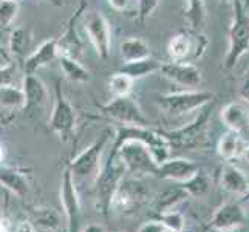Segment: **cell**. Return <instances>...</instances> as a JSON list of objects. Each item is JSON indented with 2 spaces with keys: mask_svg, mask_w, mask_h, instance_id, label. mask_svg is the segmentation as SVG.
I'll use <instances>...</instances> for the list:
<instances>
[{
  "mask_svg": "<svg viewBox=\"0 0 249 232\" xmlns=\"http://www.w3.org/2000/svg\"><path fill=\"white\" fill-rule=\"evenodd\" d=\"M127 140L141 141L150 150L157 164H161L167 158H170L172 147L164 132H158L149 125H118L113 145H118Z\"/></svg>",
  "mask_w": 249,
  "mask_h": 232,
  "instance_id": "7a4b0ae2",
  "label": "cell"
},
{
  "mask_svg": "<svg viewBox=\"0 0 249 232\" xmlns=\"http://www.w3.org/2000/svg\"><path fill=\"white\" fill-rule=\"evenodd\" d=\"M30 217L34 226H39L47 231H57L62 223V217L59 211L54 208H50V206L30 208Z\"/></svg>",
  "mask_w": 249,
  "mask_h": 232,
  "instance_id": "d4e9b609",
  "label": "cell"
},
{
  "mask_svg": "<svg viewBox=\"0 0 249 232\" xmlns=\"http://www.w3.org/2000/svg\"><path fill=\"white\" fill-rule=\"evenodd\" d=\"M234 16L229 28V47L225 57L226 70H232L249 51V14L242 0H232Z\"/></svg>",
  "mask_w": 249,
  "mask_h": 232,
  "instance_id": "277c9868",
  "label": "cell"
},
{
  "mask_svg": "<svg viewBox=\"0 0 249 232\" xmlns=\"http://www.w3.org/2000/svg\"><path fill=\"white\" fill-rule=\"evenodd\" d=\"M179 184H181L186 189L189 195H191V196H196V198L208 194L209 192V187H211L208 177H206L204 172L200 170V169L196 170V174L191 179H187V181L179 183Z\"/></svg>",
  "mask_w": 249,
  "mask_h": 232,
  "instance_id": "4dcf8cb0",
  "label": "cell"
},
{
  "mask_svg": "<svg viewBox=\"0 0 249 232\" xmlns=\"http://www.w3.org/2000/svg\"><path fill=\"white\" fill-rule=\"evenodd\" d=\"M22 91L25 98V104L22 111L27 115H33L34 111L40 110L48 101V91L45 84L36 74H23Z\"/></svg>",
  "mask_w": 249,
  "mask_h": 232,
  "instance_id": "9a60e30c",
  "label": "cell"
},
{
  "mask_svg": "<svg viewBox=\"0 0 249 232\" xmlns=\"http://www.w3.org/2000/svg\"><path fill=\"white\" fill-rule=\"evenodd\" d=\"M104 116L113 119L123 125H149V119L130 94L127 96H113L107 104L98 106Z\"/></svg>",
  "mask_w": 249,
  "mask_h": 232,
  "instance_id": "8fae6325",
  "label": "cell"
},
{
  "mask_svg": "<svg viewBox=\"0 0 249 232\" xmlns=\"http://www.w3.org/2000/svg\"><path fill=\"white\" fill-rule=\"evenodd\" d=\"M246 147V141L242 133L228 130L225 135H221L218 141V155L226 161H232L242 157V153Z\"/></svg>",
  "mask_w": 249,
  "mask_h": 232,
  "instance_id": "603a6c76",
  "label": "cell"
},
{
  "mask_svg": "<svg viewBox=\"0 0 249 232\" xmlns=\"http://www.w3.org/2000/svg\"><path fill=\"white\" fill-rule=\"evenodd\" d=\"M160 221L167 229L175 231V232H183V229L186 226V218H184V215H183L181 212L175 211V209L161 214V215H160Z\"/></svg>",
  "mask_w": 249,
  "mask_h": 232,
  "instance_id": "e575fe53",
  "label": "cell"
},
{
  "mask_svg": "<svg viewBox=\"0 0 249 232\" xmlns=\"http://www.w3.org/2000/svg\"><path fill=\"white\" fill-rule=\"evenodd\" d=\"M110 136H111V130L110 128H104L87 149H84L71 161L67 162L65 166L70 169L74 181L76 179H82V181H85V179L89 181L90 179V181L94 183V179H96L101 170V158Z\"/></svg>",
  "mask_w": 249,
  "mask_h": 232,
  "instance_id": "5b68a950",
  "label": "cell"
},
{
  "mask_svg": "<svg viewBox=\"0 0 249 232\" xmlns=\"http://www.w3.org/2000/svg\"><path fill=\"white\" fill-rule=\"evenodd\" d=\"M16 232H34V228H33L31 223L22 221V223H19V226H17V231Z\"/></svg>",
  "mask_w": 249,
  "mask_h": 232,
  "instance_id": "b9f144b4",
  "label": "cell"
},
{
  "mask_svg": "<svg viewBox=\"0 0 249 232\" xmlns=\"http://www.w3.org/2000/svg\"><path fill=\"white\" fill-rule=\"evenodd\" d=\"M82 16L85 33H87L89 40L91 42L98 57L101 61H107L111 48V33L107 19L96 10H85Z\"/></svg>",
  "mask_w": 249,
  "mask_h": 232,
  "instance_id": "7c38bea8",
  "label": "cell"
},
{
  "mask_svg": "<svg viewBox=\"0 0 249 232\" xmlns=\"http://www.w3.org/2000/svg\"><path fill=\"white\" fill-rule=\"evenodd\" d=\"M220 118L228 130H234L238 133H249V104L240 101H232L221 108Z\"/></svg>",
  "mask_w": 249,
  "mask_h": 232,
  "instance_id": "ac0fdd59",
  "label": "cell"
},
{
  "mask_svg": "<svg viewBox=\"0 0 249 232\" xmlns=\"http://www.w3.org/2000/svg\"><path fill=\"white\" fill-rule=\"evenodd\" d=\"M111 153L121 161L125 172L135 175H157L158 164L153 160L150 150L141 141L127 140L121 144L113 145Z\"/></svg>",
  "mask_w": 249,
  "mask_h": 232,
  "instance_id": "8992f818",
  "label": "cell"
},
{
  "mask_svg": "<svg viewBox=\"0 0 249 232\" xmlns=\"http://www.w3.org/2000/svg\"><path fill=\"white\" fill-rule=\"evenodd\" d=\"M242 157H243V160L249 164V144H246V147H245V150L242 153Z\"/></svg>",
  "mask_w": 249,
  "mask_h": 232,
  "instance_id": "7bdbcfd3",
  "label": "cell"
},
{
  "mask_svg": "<svg viewBox=\"0 0 249 232\" xmlns=\"http://www.w3.org/2000/svg\"><path fill=\"white\" fill-rule=\"evenodd\" d=\"M215 101V93L208 90H186L158 96V104L172 116H183L194 110H200Z\"/></svg>",
  "mask_w": 249,
  "mask_h": 232,
  "instance_id": "ba28073f",
  "label": "cell"
},
{
  "mask_svg": "<svg viewBox=\"0 0 249 232\" xmlns=\"http://www.w3.org/2000/svg\"><path fill=\"white\" fill-rule=\"evenodd\" d=\"M246 223V215L243 208L238 203H226L220 206L213 214L211 221V229L215 232H229L237 228H242Z\"/></svg>",
  "mask_w": 249,
  "mask_h": 232,
  "instance_id": "2e32d148",
  "label": "cell"
},
{
  "mask_svg": "<svg viewBox=\"0 0 249 232\" xmlns=\"http://www.w3.org/2000/svg\"><path fill=\"white\" fill-rule=\"evenodd\" d=\"M81 232H106V228L102 225H98V223H90V225L82 228Z\"/></svg>",
  "mask_w": 249,
  "mask_h": 232,
  "instance_id": "60d3db41",
  "label": "cell"
},
{
  "mask_svg": "<svg viewBox=\"0 0 249 232\" xmlns=\"http://www.w3.org/2000/svg\"><path fill=\"white\" fill-rule=\"evenodd\" d=\"M124 166L116 158L115 153L108 155L104 166L94 179V194H96V209L104 218H108L111 212V201L115 198L119 184L124 179Z\"/></svg>",
  "mask_w": 249,
  "mask_h": 232,
  "instance_id": "6da1fadb",
  "label": "cell"
},
{
  "mask_svg": "<svg viewBox=\"0 0 249 232\" xmlns=\"http://www.w3.org/2000/svg\"><path fill=\"white\" fill-rule=\"evenodd\" d=\"M166 231H167V228L162 225L160 220H157V221L144 223V225H141L140 229L136 231V232H166Z\"/></svg>",
  "mask_w": 249,
  "mask_h": 232,
  "instance_id": "8d00e7d4",
  "label": "cell"
},
{
  "mask_svg": "<svg viewBox=\"0 0 249 232\" xmlns=\"http://www.w3.org/2000/svg\"><path fill=\"white\" fill-rule=\"evenodd\" d=\"M59 56L57 53V40L56 39H48L45 42L31 51V53L25 57L23 61V74H36L39 68L45 67L56 61Z\"/></svg>",
  "mask_w": 249,
  "mask_h": 232,
  "instance_id": "d6986e66",
  "label": "cell"
},
{
  "mask_svg": "<svg viewBox=\"0 0 249 232\" xmlns=\"http://www.w3.org/2000/svg\"><path fill=\"white\" fill-rule=\"evenodd\" d=\"M166 232H175V231H170V229H167V231H166Z\"/></svg>",
  "mask_w": 249,
  "mask_h": 232,
  "instance_id": "c3c4849f",
  "label": "cell"
},
{
  "mask_svg": "<svg viewBox=\"0 0 249 232\" xmlns=\"http://www.w3.org/2000/svg\"><path fill=\"white\" fill-rule=\"evenodd\" d=\"M209 45L208 37L201 31H179L170 37L167 54L172 62H194L200 59Z\"/></svg>",
  "mask_w": 249,
  "mask_h": 232,
  "instance_id": "52a82bcc",
  "label": "cell"
},
{
  "mask_svg": "<svg viewBox=\"0 0 249 232\" xmlns=\"http://www.w3.org/2000/svg\"><path fill=\"white\" fill-rule=\"evenodd\" d=\"M0 59H2V61H5V62H8V56L3 53V50H2V47H0Z\"/></svg>",
  "mask_w": 249,
  "mask_h": 232,
  "instance_id": "bcb514c9",
  "label": "cell"
},
{
  "mask_svg": "<svg viewBox=\"0 0 249 232\" xmlns=\"http://www.w3.org/2000/svg\"><path fill=\"white\" fill-rule=\"evenodd\" d=\"M119 51L124 59V62L140 61V59L150 57V47L145 40L140 37H128L121 42Z\"/></svg>",
  "mask_w": 249,
  "mask_h": 232,
  "instance_id": "83f0119b",
  "label": "cell"
},
{
  "mask_svg": "<svg viewBox=\"0 0 249 232\" xmlns=\"http://www.w3.org/2000/svg\"><path fill=\"white\" fill-rule=\"evenodd\" d=\"M0 186H3L8 192L16 195L17 198H25L31 191L27 172L19 167H10L2 164H0Z\"/></svg>",
  "mask_w": 249,
  "mask_h": 232,
  "instance_id": "ffe728a7",
  "label": "cell"
},
{
  "mask_svg": "<svg viewBox=\"0 0 249 232\" xmlns=\"http://www.w3.org/2000/svg\"><path fill=\"white\" fill-rule=\"evenodd\" d=\"M61 203H62V212L67 221V232H81L82 231V206L81 198L78 194L76 181L71 175L70 169L67 166L62 172L61 179Z\"/></svg>",
  "mask_w": 249,
  "mask_h": 232,
  "instance_id": "30bf717a",
  "label": "cell"
},
{
  "mask_svg": "<svg viewBox=\"0 0 249 232\" xmlns=\"http://www.w3.org/2000/svg\"><path fill=\"white\" fill-rule=\"evenodd\" d=\"M108 3L111 8H115L118 11H124L130 5V0H108Z\"/></svg>",
  "mask_w": 249,
  "mask_h": 232,
  "instance_id": "ab89813d",
  "label": "cell"
},
{
  "mask_svg": "<svg viewBox=\"0 0 249 232\" xmlns=\"http://www.w3.org/2000/svg\"><path fill=\"white\" fill-rule=\"evenodd\" d=\"M33 45V33L25 27H16L10 34V53L17 61H25Z\"/></svg>",
  "mask_w": 249,
  "mask_h": 232,
  "instance_id": "cb8c5ba5",
  "label": "cell"
},
{
  "mask_svg": "<svg viewBox=\"0 0 249 232\" xmlns=\"http://www.w3.org/2000/svg\"><path fill=\"white\" fill-rule=\"evenodd\" d=\"M238 94H240V98L246 102V104H249V68H248V71H246V74L243 77L242 85H240Z\"/></svg>",
  "mask_w": 249,
  "mask_h": 232,
  "instance_id": "74e56055",
  "label": "cell"
},
{
  "mask_svg": "<svg viewBox=\"0 0 249 232\" xmlns=\"http://www.w3.org/2000/svg\"><path fill=\"white\" fill-rule=\"evenodd\" d=\"M213 102L215 101H212L208 106L200 108L198 116L187 125L177 128V130L164 132L172 149H198L208 144V130Z\"/></svg>",
  "mask_w": 249,
  "mask_h": 232,
  "instance_id": "3957f363",
  "label": "cell"
},
{
  "mask_svg": "<svg viewBox=\"0 0 249 232\" xmlns=\"http://www.w3.org/2000/svg\"><path fill=\"white\" fill-rule=\"evenodd\" d=\"M160 73L170 82L187 89H196L203 82V73L194 62H164L161 64Z\"/></svg>",
  "mask_w": 249,
  "mask_h": 232,
  "instance_id": "5bb4252c",
  "label": "cell"
},
{
  "mask_svg": "<svg viewBox=\"0 0 249 232\" xmlns=\"http://www.w3.org/2000/svg\"><path fill=\"white\" fill-rule=\"evenodd\" d=\"M19 68L16 61H8L0 67V87H8V85H16Z\"/></svg>",
  "mask_w": 249,
  "mask_h": 232,
  "instance_id": "d590c367",
  "label": "cell"
},
{
  "mask_svg": "<svg viewBox=\"0 0 249 232\" xmlns=\"http://www.w3.org/2000/svg\"><path fill=\"white\" fill-rule=\"evenodd\" d=\"M189 196L191 195L187 194L186 189L179 183H177V186L167 187L161 194H158L155 201H153V211H155L158 215L169 211H174L179 203L189 198Z\"/></svg>",
  "mask_w": 249,
  "mask_h": 232,
  "instance_id": "7402d4cb",
  "label": "cell"
},
{
  "mask_svg": "<svg viewBox=\"0 0 249 232\" xmlns=\"http://www.w3.org/2000/svg\"><path fill=\"white\" fill-rule=\"evenodd\" d=\"M45 2L51 3V5H54V6H64V2L62 0H45Z\"/></svg>",
  "mask_w": 249,
  "mask_h": 232,
  "instance_id": "ee69618b",
  "label": "cell"
},
{
  "mask_svg": "<svg viewBox=\"0 0 249 232\" xmlns=\"http://www.w3.org/2000/svg\"><path fill=\"white\" fill-rule=\"evenodd\" d=\"M161 64L162 62L157 61V59H153V57H145V59H140V61L124 62V65L119 68V73H124L130 77V79L136 81V79H141V77L160 71Z\"/></svg>",
  "mask_w": 249,
  "mask_h": 232,
  "instance_id": "4316f807",
  "label": "cell"
},
{
  "mask_svg": "<svg viewBox=\"0 0 249 232\" xmlns=\"http://www.w3.org/2000/svg\"><path fill=\"white\" fill-rule=\"evenodd\" d=\"M87 10V5L85 2H81L78 10L74 11V14L70 17L68 20L65 30L62 31L61 37H57V53L59 56H68V57H73V59H79L84 54V44L78 34V30H76V23L82 17L84 11Z\"/></svg>",
  "mask_w": 249,
  "mask_h": 232,
  "instance_id": "4fadbf2b",
  "label": "cell"
},
{
  "mask_svg": "<svg viewBox=\"0 0 249 232\" xmlns=\"http://www.w3.org/2000/svg\"><path fill=\"white\" fill-rule=\"evenodd\" d=\"M221 2H232V0H221Z\"/></svg>",
  "mask_w": 249,
  "mask_h": 232,
  "instance_id": "7dc6e473",
  "label": "cell"
},
{
  "mask_svg": "<svg viewBox=\"0 0 249 232\" xmlns=\"http://www.w3.org/2000/svg\"><path fill=\"white\" fill-rule=\"evenodd\" d=\"M196 170L198 166L187 158H167L164 162L158 164L157 177L174 183H184L196 174Z\"/></svg>",
  "mask_w": 249,
  "mask_h": 232,
  "instance_id": "e0dca14e",
  "label": "cell"
},
{
  "mask_svg": "<svg viewBox=\"0 0 249 232\" xmlns=\"http://www.w3.org/2000/svg\"><path fill=\"white\" fill-rule=\"evenodd\" d=\"M19 13L17 0H0V30L8 28L16 20Z\"/></svg>",
  "mask_w": 249,
  "mask_h": 232,
  "instance_id": "d6a6232c",
  "label": "cell"
},
{
  "mask_svg": "<svg viewBox=\"0 0 249 232\" xmlns=\"http://www.w3.org/2000/svg\"><path fill=\"white\" fill-rule=\"evenodd\" d=\"M141 195L138 194V187H132V183H124V179L119 184L118 191L115 194V198L111 201V211L116 212H128L132 211Z\"/></svg>",
  "mask_w": 249,
  "mask_h": 232,
  "instance_id": "484cf974",
  "label": "cell"
},
{
  "mask_svg": "<svg viewBox=\"0 0 249 232\" xmlns=\"http://www.w3.org/2000/svg\"><path fill=\"white\" fill-rule=\"evenodd\" d=\"M132 85H133V79H130L124 73L118 71L108 79V91L113 96H127L132 91Z\"/></svg>",
  "mask_w": 249,
  "mask_h": 232,
  "instance_id": "1f68e13d",
  "label": "cell"
},
{
  "mask_svg": "<svg viewBox=\"0 0 249 232\" xmlns=\"http://www.w3.org/2000/svg\"><path fill=\"white\" fill-rule=\"evenodd\" d=\"M54 94L56 98L48 121V128L50 132L56 133L62 143H71L74 140V132H76V113L73 106L70 104V101L64 96L61 82L59 81L56 82Z\"/></svg>",
  "mask_w": 249,
  "mask_h": 232,
  "instance_id": "9c48e42d",
  "label": "cell"
},
{
  "mask_svg": "<svg viewBox=\"0 0 249 232\" xmlns=\"http://www.w3.org/2000/svg\"><path fill=\"white\" fill-rule=\"evenodd\" d=\"M25 104L22 87L17 85H8L0 87V107L8 110H22Z\"/></svg>",
  "mask_w": 249,
  "mask_h": 232,
  "instance_id": "f546056e",
  "label": "cell"
},
{
  "mask_svg": "<svg viewBox=\"0 0 249 232\" xmlns=\"http://www.w3.org/2000/svg\"><path fill=\"white\" fill-rule=\"evenodd\" d=\"M3 160H5V149H3V145L0 144V164H2Z\"/></svg>",
  "mask_w": 249,
  "mask_h": 232,
  "instance_id": "f6af8a7d",
  "label": "cell"
},
{
  "mask_svg": "<svg viewBox=\"0 0 249 232\" xmlns=\"http://www.w3.org/2000/svg\"><path fill=\"white\" fill-rule=\"evenodd\" d=\"M161 0H136V20L144 27L150 16L155 13Z\"/></svg>",
  "mask_w": 249,
  "mask_h": 232,
  "instance_id": "836d02e7",
  "label": "cell"
},
{
  "mask_svg": "<svg viewBox=\"0 0 249 232\" xmlns=\"http://www.w3.org/2000/svg\"><path fill=\"white\" fill-rule=\"evenodd\" d=\"M57 61H59V67H61L62 73L65 74L68 81L79 82V84L90 81V71L81 64V61H78V59H73L68 56H57Z\"/></svg>",
  "mask_w": 249,
  "mask_h": 232,
  "instance_id": "f1b7e54d",
  "label": "cell"
},
{
  "mask_svg": "<svg viewBox=\"0 0 249 232\" xmlns=\"http://www.w3.org/2000/svg\"><path fill=\"white\" fill-rule=\"evenodd\" d=\"M183 232H209V228L201 225L200 221H192V223H186Z\"/></svg>",
  "mask_w": 249,
  "mask_h": 232,
  "instance_id": "f35d334b",
  "label": "cell"
},
{
  "mask_svg": "<svg viewBox=\"0 0 249 232\" xmlns=\"http://www.w3.org/2000/svg\"><path fill=\"white\" fill-rule=\"evenodd\" d=\"M220 184H221V189H225L226 192L237 194V195H245L249 191L248 178L245 177L242 170L232 164H226L221 167Z\"/></svg>",
  "mask_w": 249,
  "mask_h": 232,
  "instance_id": "44dd1931",
  "label": "cell"
}]
</instances>
